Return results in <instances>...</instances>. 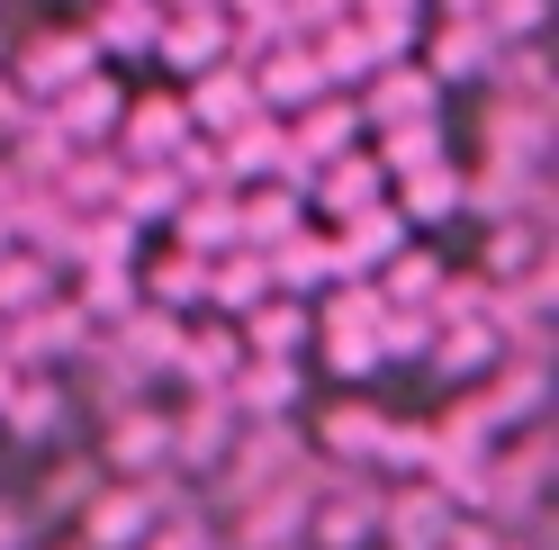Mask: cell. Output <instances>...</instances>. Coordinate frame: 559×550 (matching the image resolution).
<instances>
[{"label": "cell", "mask_w": 559, "mask_h": 550, "mask_svg": "<svg viewBox=\"0 0 559 550\" xmlns=\"http://www.w3.org/2000/svg\"><path fill=\"white\" fill-rule=\"evenodd\" d=\"M317 461L307 452V433L298 425H235V442H226V461H217V478H207V514H235V505H253V497H271V488H289V478Z\"/></svg>", "instance_id": "1"}, {"label": "cell", "mask_w": 559, "mask_h": 550, "mask_svg": "<svg viewBox=\"0 0 559 550\" xmlns=\"http://www.w3.org/2000/svg\"><path fill=\"white\" fill-rule=\"evenodd\" d=\"M91 73H109V63L91 55V37H82V19H46V27H27V37H10V82L37 99H63L73 82H91Z\"/></svg>", "instance_id": "2"}, {"label": "cell", "mask_w": 559, "mask_h": 550, "mask_svg": "<svg viewBox=\"0 0 559 550\" xmlns=\"http://www.w3.org/2000/svg\"><path fill=\"white\" fill-rule=\"evenodd\" d=\"M317 488H325V461H307L289 488L217 514V550H307V497H317Z\"/></svg>", "instance_id": "3"}, {"label": "cell", "mask_w": 559, "mask_h": 550, "mask_svg": "<svg viewBox=\"0 0 559 550\" xmlns=\"http://www.w3.org/2000/svg\"><path fill=\"white\" fill-rule=\"evenodd\" d=\"M73 425H82V406H73V388H63V370H19L10 397H0V433H10L27 461L63 452V442H73Z\"/></svg>", "instance_id": "4"}, {"label": "cell", "mask_w": 559, "mask_h": 550, "mask_svg": "<svg viewBox=\"0 0 559 550\" xmlns=\"http://www.w3.org/2000/svg\"><path fill=\"white\" fill-rule=\"evenodd\" d=\"M307 550H379V478L370 469H325L307 497Z\"/></svg>", "instance_id": "5"}, {"label": "cell", "mask_w": 559, "mask_h": 550, "mask_svg": "<svg viewBox=\"0 0 559 550\" xmlns=\"http://www.w3.org/2000/svg\"><path fill=\"white\" fill-rule=\"evenodd\" d=\"M91 461H99V478H109V488H145V478H163V469H171L163 397H154V406H127V416H109V425L91 433Z\"/></svg>", "instance_id": "6"}, {"label": "cell", "mask_w": 559, "mask_h": 550, "mask_svg": "<svg viewBox=\"0 0 559 550\" xmlns=\"http://www.w3.org/2000/svg\"><path fill=\"white\" fill-rule=\"evenodd\" d=\"M461 217H478V226H514V217L550 226V171H514V163H461Z\"/></svg>", "instance_id": "7"}, {"label": "cell", "mask_w": 559, "mask_h": 550, "mask_svg": "<svg viewBox=\"0 0 559 550\" xmlns=\"http://www.w3.org/2000/svg\"><path fill=\"white\" fill-rule=\"evenodd\" d=\"M298 433H307V452H317L325 469H370L379 442H389V406L353 388V397H325L317 425H298Z\"/></svg>", "instance_id": "8"}, {"label": "cell", "mask_w": 559, "mask_h": 550, "mask_svg": "<svg viewBox=\"0 0 559 550\" xmlns=\"http://www.w3.org/2000/svg\"><path fill=\"white\" fill-rule=\"evenodd\" d=\"M82 343H91L82 307L55 289L46 307H27V316H10V343H0V361H10V370H73V361H82Z\"/></svg>", "instance_id": "9"}, {"label": "cell", "mask_w": 559, "mask_h": 550, "mask_svg": "<svg viewBox=\"0 0 559 550\" xmlns=\"http://www.w3.org/2000/svg\"><path fill=\"white\" fill-rule=\"evenodd\" d=\"M99 488H109V478H99V461L91 452H46L37 461V478H27V488H19V514H27V533H73V514L99 497Z\"/></svg>", "instance_id": "10"}, {"label": "cell", "mask_w": 559, "mask_h": 550, "mask_svg": "<svg viewBox=\"0 0 559 550\" xmlns=\"http://www.w3.org/2000/svg\"><path fill=\"white\" fill-rule=\"evenodd\" d=\"M353 109H361V135H397V127H425V118H442V91H433V73L425 63H389V73H370L361 91H353Z\"/></svg>", "instance_id": "11"}, {"label": "cell", "mask_w": 559, "mask_h": 550, "mask_svg": "<svg viewBox=\"0 0 559 550\" xmlns=\"http://www.w3.org/2000/svg\"><path fill=\"white\" fill-rule=\"evenodd\" d=\"M163 433H171V478L207 488L235 442V416H226V397H181V406H163Z\"/></svg>", "instance_id": "12"}, {"label": "cell", "mask_w": 559, "mask_h": 550, "mask_svg": "<svg viewBox=\"0 0 559 550\" xmlns=\"http://www.w3.org/2000/svg\"><path fill=\"white\" fill-rule=\"evenodd\" d=\"M154 524H163L154 478H145V488H99V497L73 514V541H82V550H145Z\"/></svg>", "instance_id": "13"}, {"label": "cell", "mask_w": 559, "mask_h": 550, "mask_svg": "<svg viewBox=\"0 0 559 550\" xmlns=\"http://www.w3.org/2000/svg\"><path fill=\"white\" fill-rule=\"evenodd\" d=\"M253 99H262V118H280V127H289V118H307V109H317V99H334V82H325V63H317V46H271L262 63H253Z\"/></svg>", "instance_id": "14"}, {"label": "cell", "mask_w": 559, "mask_h": 550, "mask_svg": "<svg viewBox=\"0 0 559 550\" xmlns=\"http://www.w3.org/2000/svg\"><path fill=\"white\" fill-rule=\"evenodd\" d=\"M415 63L433 73V91H487V73H497V37H487L478 19H433L425 46H415Z\"/></svg>", "instance_id": "15"}, {"label": "cell", "mask_w": 559, "mask_h": 550, "mask_svg": "<svg viewBox=\"0 0 559 550\" xmlns=\"http://www.w3.org/2000/svg\"><path fill=\"white\" fill-rule=\"evenodd\" d=\"M190 145V109L181 91H127V118H118V163H171Z\"/></svg>", "instance_id": "16"}, {"label": "cell", "mask_w": 559, "mask_h": 550, "mask_svg": "<svg viewBox=\"0 0 559 550\" xmlns=\"http://www.w3.org/2000/svg\"><path fill=\"white\" fill-rule=\"evenodd\" d=\"M451 514L425 478H397V488H379V550H451Z\"/></svg>", "instance_id": "17"}, {"label": "cell", "mask_w": 559, "mask_h": 550, "mask_svg": "<svg viewBox=\"0 0 559 550\" xmlns=\"http://www.w3.org/2000/svg\"><path fill=\"white\" fill-rule=\"evenodd\" d=\"M478 163H514V171H542L550 163V109H523V99H478Z\"/></svg>", "instance_id": "18"}, {"label": "cell", "mask_w": 559, "mask_h": 550, "mask_svg": "<svg viewBox=\"0 0 559 550\" xmlns=\"http://www.w3.org/2000/svg\"><path fill=\"white\" fill-rule=\"evenodd\" d=\"M307 406V370L298 361H243L226 380V416L235 425H298Z\"/></svg>", "instance_id": "19"}, {"label": "cell", "mask_w": 559, "mask_h": 550, "mask_svg": "<svg viewBox=\"0 0 559 550\" xmlns=\"http://www.w3.org/2000/svg\"><path fill=\"white\" fill-rule=\"evenodd\" d=\"M154 63L171 73V91H190L199 73H217V63H226V10H163Z\"/></svg>", "instance_id": "20"}, {"label": "cell", "mask_w": 559, "mask_h": 550, "mask_svg": "<svg viewBox=\"0 0 559 550\" xmlns=\"http://www.w3.org/2000/svg\"><path fill=\"white\" fill-rule=\"evenodd\" d=\"M235 370H243L235 325L190 316V325H181V352H171V388H181V397H226V380H235Z\"/></svg>", "instance_id": "21"}, {"label": "cell", "mask_w": 559, "mask_h": 550, "mask_svg": "<svg viewBox=\"0 0 559 550\" xmlns=\"http://www.w3.org/2000/svg\"><path fill=\"white\" fill-rule=\"evenodd\" d=\"M118 118H127V82L118 73H91L63 99H46V127L63 135V145H118Z\"/></svg>", "instance_id": "22"}, {"label": "cell", "mask_w": 559, "mask_h": 550, "mask_svg": "<svg viewBox=\"0 0 559 550\" xmlns=\"http://www.w3.org/2000/svg\"><path fill=\"white\" fill-rule=\"evenodd\" d=\"M181 109H190V135H235V127H253L262 118V99H253V73L243 63H217V73H199L190 91H181Z\"/></svg>", "instance_id": "23"}, {"label": "cell", "mask_w": 559, "mask_h": 550, "mask_svg": "<svg viewBox=\"0 0 559 550\" xmlns=\"http://www.w3.org/2000/svg\"><path fill=\"white\" fill-rule=\"evenodd\" d=\"M82 37H91V55L118 73V63H145V55H154V37H163V10H154V0H91Z\"/></svg>", "instance_id": "24"}, {"label": "cell", "mask_w": 559, "mask_h": 550, "mask_svg": "<svg viewBox=\"0 0 559 550\" xmlns=\"http://www.w3.org/2000/svg\"><path fill=\"white\" fill-rule=\"evenodd\" d=\"M262 271H271V298H298V307H317V298L343 280V271H334V244H325V226H298L289 244H271Z\"/></svg>", "instance_id": "25"}, {"label": "cell", "mask_w": 559, "mask_h": 550, "mask_svg": "<svg viewBox=\"0 0 559 550\" xmlns=\"http://www.w3.org/2000/svg\"><path fill=\"white\" fill-rule=\"evenodd\" d=\"M307 208H317L325 226L361 217V208H389V171H379V163H370V145H361V154H343V163H325L317 181H307Z\"/></svg>", "instance_id": "26"}, {"label": "cell", "mask_w": 559, "mask_h": 550, "mask_svg": "<svg viewBox=\"0 0 559 550\" xmlns=\"http://www.w3.org/2000/svg\"><path fill=\"white\" fill-rule=\"evenodd\" d=\"M325 244H334V271L343 280H370L389 253H406L415 235H406V217L397 208H361V217H343V226H325Z\"/></svg>", "instance_id": "27"}, {"label": "cell", "mask_w": 559, "mask_h": 550, "mask_svg": "<svg viewBox=\"0 0 559 550\" xmlns=\"http://www.w3.org/2000/svg\"><path fill=\"white\" fill-rule=\"evenodd\" d=\"M235 343H243V361H307L317 352V316H307L298 298H262L253 316L235 325Z\"/></svg>", "instance_id": "28"}, {"label": "cell", "mask_w": 559, "mask_h": 550, "mask_svg": "<svg viewBox=\"0 0 559 550\" xmlns=\"http://www.w3.org/2000/svg\"><path fill=\"white\" fill-rule=\"evenodd\" d=\"M289 154H298L307 171L361 154V109H353V91H334V99H317L307 118H289Z\"/></svg>", "instance_id": "29"}, {"label": "cell", "mask_w": 559, "mask_h": 550, "mask_svg": "<svg viewBox=\"0 0 559 550\" xmlns=\"http://www.w3.org/2000/svg\"><path fill=\"white\" fill-rule=\"evenodd\" d=\"M389 208L406 217V235H425V226H451L461 217V163H415L389 181Z\"/></svg>", "instance_id": "30"}, {"label": "cell", "mask_w": 559, "mask_h": 550, "mask_svg": "<svg viewBox=\"0 0 559 550\" xmlns=\"http://www.w3.org/2000/svg\"><path fill=\"white\" fill-rule=\"evenodd\" d=\"M280 163H289V127H280V118H253V127L217 135V171H226V190H262V181H280Z\"/></svg>", "instance_id": "31"}, {"label": "cell", "mask_w": 559, "mask_h": 550, "mask_svg": "<svg viewBox=\"0 0 559 550\" xmlns=\"http://www.w3.org/2000/svg\"><path fill=\"white\" fill-rule=\"evenodd\" d=\"M135 262H145V235H135L118 208L73 217V253H63V280H82V271H135Z\"/></svg>", "instance_id": "32"}, {"label": "cell", "mask_w": 559, "mask_h": 550, "mask_svg": "<svg viewBox=\"0 0 559 550\" xmlns=\"http://www.w3.org/2000/svg\"><path fill=\"white\" fill-rule=\"evenodd\" d=\"M478 280L487 289H514V280H533V271H550V235L533 217H514V226H487V244H478Z\"/></svg>", "instance_id": "33"}, {"label": "cell", "mask_w": 559, "mask_h": 550, "mask_svg": "<svg viewBox=\"0 0 559 550\" xmlns=\"http://www.w3.org/2000/svg\"><path fill=\"white\" fill-rule=\"evenodd\" d=\"M163 244H171V253H190V262H226V253H235V190L181 199V217L163 226Z\"/></svg>", "instance_id": "34"}, {"label": "cell", "mask_w": 559, "mask_h": 550, "mask_svg": "<svg viewBox=\"0 0 559 550\" xmlns=\"http://www.w3.org/2000/svg\"><path fill=\"white\" fill-rule=\"evenodd\" d=\"M118 154L109 145H73V163H63L55 171V199H63V208H73V217H99V208H118Z\"/></svg>", "instance_id": "35"}, {"label": "cell", "mask_w": 559, "mask_h": 550, "mask_svg": "<svg viewBox=\"0 0 559 550\" xmlns=\"http://www.w3.org/2000/svg\"><path fill=\"white\" fill-rule=\"evenodd\" d=\"M442 253L433 244H406V253H389L370 271V289H379V307H433V289H442Z\"/></svg>", "instance_id": "36"}, {"label": "cell", "mask_w": 559, "mask_h": 550, "mask_svg": "<svg viewBox=\"0 0 559 550\" xmlns=\"http://www.w3.org/2000/svg\"><path fill=\"white\" fill-rule=\"evenodd\" d=\"M425 361H433V380H451V388H478V380H487V370H497L506 352H497V334H487V325H442Z\"/></svg>", "instance_id": "37"}, {"label": "cell", "mask_w": 559, "mask_h": 550, "mask_svg": "<svg viewBox=\"0 0 559 550\" xmlns=\"http://www.w3.org/2000/svg\"><path fill=\"white\" fill-rule=\"evenodd\" d=\"M370 163L389 171H415V163H451V135H442V118H425V127H397V135H370Z\"/></svg>", "instance_id": "38"}, {"label": "cell", "mask_w": 559, "mask_h": 550, "mask_svg": "<svg viewBox=\"0 0 559 550\" xmlns=\"http://www.w3.org/2000/svg\"><path fill=\"white\" fill-rule=\"evenodd\" d=\"M379 325H317V352H325V370H334V380H379V343H370Z\"/></svg>", "instance_id": "39"}, {"label": "cell", "mask_w": 559, "mask_h": 550, "mask_svg": "<svg viewBox=\"0 0 559 550\" xmlns=\"http://www.w3.org/2000/svg\"><path fill=\"white\" fill-rule=\"evenodd\" d=\"M55 289H63V280H55L37 253H10V262H0V325H10V316H27V307H46Z\"/></svg>", "instance_id": "40"}, {"label": "cell", "mask_w": 559, "mask_h": 550, "mask_svg": "<svg viewBox=\"0 0 559 550\" xmlns=\"http://www.w3.org/2000/svg\"><path fill=\"white\" fill-rule=\"evenodd\" d=\"M487 298H497V289H487L478 271H442V289H433L425 316H433V334L442 325H487Z\"/></svg>", "instance_id": "41"}, {"label": "cell", "mask_w": 559, "mask_h": 550, "mask_svg": "<svg viewBox=\"0 0 559 550\" xmlns=\"http://www.w3.org/2000/svg\"><path fill=\"white\" fill-rule=\"evenodd\" d=\"M370 343H379V370H389V361H406V352L425 361V352H433V316H425V307H389Z\"/></svg>", "instance_id": "42"}, {"label": "cell", "mask_w": 559, "mask_h": 550, "mask_svg": "<svg viewBox=\"0 0 559 550\" xmlns=\"http://www.w3.org/2000/svg\"><path fill=\"white\" fill-rule=\"evenodd\" d=\"M343 19H353V0H280V27H289L298 46H317L325 27H343Z\"/></svg>", "instance_id": "43"}, {"label": "cell", "mask_w": 559, "mask_h": 550, "mask_svg": "<svg viewBox=\"0 0 559 550\" xmlns=\"http://www.w3.org/2000/svg\"><path fill=\"white\" fill-rule=\"evenodd\" d=\"M217 10H226V19L243 27V19H280V0H217Z\"/></svg>", "instance_id": "44"}, {"label": "cell", "mask_w": 559, "mask_h": 550, "mask_svg": "<svg viewBox=\"0 0 559 550\" xmlns=\"http://www.w3.org/2000/svg\"><path fill=\"white\" fill-rule=\"evenodd\" d=\"M19 199H27V190L10 181V163H0V217H10V208H19Z\"/></svg>", "instance_id": "45"}, {"label": "cell", "mask_w": 559, "mask_h": 550, "mask_svg": "<svg viewBox=\"0 0 559 550\" xmlns=\"http://www.w3.org/2000/svg\"><path fill=\"white\" fill-rule=\"evenodd\" d=\"M27 550H82L73 533H37V541H27Z\"/></svg>", "instance_id": "46"}, {"label": "cell", "mask_w": 559, "mask_h": 550, "mask_svg": "<svg viewBox=\"0 0 559 550\" xmlns=\"http://www.w3.org/2000/svg\"><path fill=\"white\" fill-rule=\"evenodd\" d=\"M10 253H19V244H10V217H0V262H10Z\"/></svg>", "instance_id": "47"}, {"label": "cell", "mask_w": 559, "mask_h": 550, "mask_svg": "<svg viewBox=\"0 0 559 550\" xmlns=\"http://www.w3.org/2000/svg\"><path fill=\"white\" fill-rule=\"evenodd\" d=\"M0 73H10V27H0Z\"/></svg>", "instance_id": "48"}, {"label": "cell", "mask_w": 559, "mask_h": 550, "mask_svg": "<svg viewBox=\"0 0 559 550\" xmlns=\"http://www.w3.org/2000/svg\"><path fill=\"white\" fill-rule=\"evenodd\" d=\"M0 343H10V325H0Z\"/></svg>", "instance_id": "49"}]
</instances>
